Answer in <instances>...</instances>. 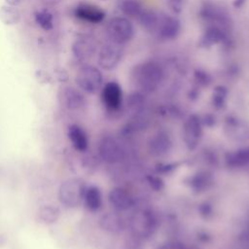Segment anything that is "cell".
Listing matches in <instances>:
<instances>
[{"mask_svg":"<svg viewBox=\"0 0 249 249\" xmlns=\"http://www.w3.org/2000/svg\"><path fill=\"white\" fill-rule=\"evenodd\" d=\"M164 77L163 69L160 63L149 60L137 64L132 71L134 83L146 92L155 91Z\"/></svg>","mask_w":249,"mask_h":249,"instance_id":"obj_1","label":"cell"},{"mask_svg":"<svg viewBox=\"0 0 249 249\" xmlns=\"http://www.w3.org/2000/svg\"><path fill=\"white\" fill-rule=\"evenodd\" d=\"M131 234L141 240L154 236L158 229V219L150 209L135 211L128 222Z\"/></svg>","mask_w":249,"mask_h":249,"instance_id":"obj_2","label":"cell"},{"mask_svg":"<svg viewBox=\"0 0 249 249\" xmlns=\"http://www.w3.org/2000/svg\"><path fill=\"white\" fill-rule=\"evenodd\" d=\"M86 189L84 180L80 178L67 179L59 186L58 200L66 207H77L84 200Z\"/></svg>","mask_w":249,"mask_h":249,"instance_id":"obj_3","label":"cell"},{"mask_svg":"<svg viewBox=\"0 0 249 249\" xmlns=\"http://www.w3.org/2000/svg\"><path fill=\"white\" fill-rule=\"evenodd\" d=\"M198 15L209 25L218 26L228 31L231 29L232 21L230 14L224 7L216 3L204 2L199 9Z\"/></svg>","mask_w":249,"mask_h":249,"instance_id":"obj_4","label":"cell"},{"mask_svg":"<svg viewBox=\"0 0 249 249\" xmlns=\"http://www.w3.org/2000/svg\"><path fill=\"white\" fill-rule=\"evenodd\" d=\"M106 33L112 43L122 45L132 39L134 28L127 18L116 17L108 21Z\"/></svg>","mask_w":249,"mask_h":249,"instance_id":"obj_5","label":"cell"},{"mask_svg":"<svg viewBox=\"0 0 249 249\" xmlns=\"http://www.w3.org/2000/svg\"><path fill=\"white\" fill-rule=\"evenodd\" d=\"M103 83V76L95 66L84 65L76 75V84L85 92L95 93L97 92Z\"/></svg>","mask_w":249,"mask_h":249,"instance_id":"obj_6","label":"cell"},{"mask_svg":"<svg viewBox=\"0 0 249 249\" xmlns=\"http://www.w3.org/2000/svg\"><path fill=\"white\" fill-rule=\"evenodd\" d=\"M98 154L102 160L110 164L120 162L124 157V151L121 143L112 136H104L100 140Z\"/></svg>","mask_w":249,"mask_h":249,"instance_id":"obj_7","label":"cell"},{"mask_svg":"<svg viewBox=\"0 0 249 249\" xmlns=\"http://www.w3.org/2000/svg\"><path fill=\"white\" fill-rule=\"evenodd\" d=\"M230 32L221 27L208 25L206 29L203 31L198 45L201 48H211L214 45L221 44L225 47H231L232 40L230 36Z\"/></svg>","mask_w":249,"mask_h":249,"instance_id":"obj_8","label":"cell"},{"mask_svg":"<svg viewBox=\"0 0 249 249\" xmlns=\"http://www.w3.org/2000/svg\"><path fill=\"white\" fill-rule=\"evenodd\" d=\"M202 135V121L196 115H191L184 123L183 139L190 150H194L198 145Z\"/></svg>","mask_w":249,"mask_h":249,"instance_id":"obj_9","label":"cell"},{"mask_svg":"<svg viewBox=\"0 0 249 249\" xmlns=\"http://www.w3.org/2000/svg\"><path fill=\"white\" fill-rule=\"evenodd\" d=\"M123 55V51L120 45L115 43H108L101 47L98 53V64L105 70L115 68Z\"/></svg>","mask_w":249,"mask_h":249,"instance_id":"obj_10","label":"cell"},{"mask_svg":"<svg viewBox=\"0 0 249 249\" xmlns=\"http://www.w3.org/2000/svg\"><path fill=\"white\" fill-rule=\"evenodd\" d=\"M99 227L111 234H119L125 229V220L119 211L113 210L103 213L98 220Z\"/></svg>","mask_w":249,"mask_h":249,"instance_id":"obj_11","label":"cell"},{"mask_svg":"<svg viewBox=\"0 0 249 249\" xmlns=\"http://www.w3.org/2000/svg\"><path fill=\"white\" fill-rule=\"evenodd\" d=\"M180 29L181 24L176 18L167 15H160L158 27L155 33L158 38L161 40H172L178 36Z\"/></svg>","mask_w":249,"mask_h":249,"instance_id":"obj_12","label":"cell"},{"mask_svg":"<svg viewBox=\"0 0 249 249\" xmlns=\"http://www.w3.org/2000/svg\"><path fill=\"white\" fill-rule=\"evenodd\" d=\"M101 99L108 110H119L123 102V90L116 82H108L102 88Z\"/></svg>","mask_w":249,"mask_h":249,"instance_id":"obj_13","label":"cell"},{"mask_svg":"<svg viewBox=\"0 0 249 249\" xmlns=\"http://www.w3.org/2000/svg\"><path fill=\"white\" fill-rule=\"evenodd\" d=\"M59 103L68 110L81 109L85 103V96L81 91L72 87H62L58 91Z\"/></svg>","mask_w":249,"mask_h":249,"instance_id":"obj_14","label":"cell"},{"mask_svg":"<svg viewBox=\"0 0 249 249\" xmlns=\"http://www.w3.org/2000/svg\"><path fill=\"white\" fill-rule=\"evenodd\" d=\"M108 201L114 210L122 212L128 210L134 203L132 196L124 188H113L108 195Z\"/></svg>","mask_w":249,"mask_h":249,"instance_id":"obj_15","label":"cell"},{"mask_svg":"<svg viewBox=\"0 0 249 249\" xmlns=\"http://www.w3.org/2000/svg\"><path fill=\"white\" fill-rule=\"evenodd\" d=\"M74 16L89 23H99L105 18V12L91 4H80L74 9Z\"/></svg>","mask_w":249,"mask_h":249,"instance_id":"obj_16","label":"cell"},{"mask_svg":"<svg viewBox=\"0 0 249 249\" xmlns=\"http://www.w3.org/2000/svg\"><path fill=\"white\" fill-rule=\"evenodd\" d=\"M172 147V141L168 133L159 131L154 134L149 141V150L152 155L156 157H162L166 155Z\"/></svg>","mask_w":249,"mask_h":249,"instance_id":"obj_17","label":"cell"},{"mask_svg":"<svg viewBox=\"0 0 249 249\" xmlns=\"http://www.w3.org/2000/svg\"><path fill=\"white\" fill-rule=\"evenodd\" d=\"M226 130L231 138L238 141H246L249 139V128L246 124L235 118L229 117L226 121Z\"/></svg>","mask_w":249,"mask_h":249,"instance_id":"obj_18","label":"cell"},{"mask_svg":"<svg viewBox=\"0 0 249 249\" xmlns=\"http://www.w3.org/2000/svg\"><path fill=\"white\" fill-rule=\"evenodd\" d=\"M68 138L75 150L79 152L87 151L89 146V139L81 126L77 124H71L68 127Z\"/></svg>","mask_w":249,"mask_h":249,"instance_id":"obj_19","label":"cell"},{"mask_svg":"<svg viewBox=\"0 0 249 249\" xmlns=\"http://www.w3.org/2000/svg\"><path fill=\"white\" fill-rule=\"evenodd\" d=\"M226 162L232 168H240L249 165V146L229 152L226 156Z\"/></svg>","mask_w":249,"mask_h":249,"instance_id":"obj_20","label":"cell"},{"mask_svg":"<svg viewBox=\"0 0 249 249\" xmlns=\"http://www.w3.org/2000/svg\"><path fill=\"white\" fill-rule=\"evenodd\" d=\"M72 51L77 59L87 60L94 53L95 45L88 39H79L73 44Z\"/></svg>","mask_w":249,"mask_h":249,"instance_id":"obj_21","label":"cell"},{"mask_svg":"<svg viewBox=\"0 0 249 249\" xmlns=\"http://www.w3.org/2000/svg\"><path fill=\"white\" fill-rule=\"evenodd\" d=\"M86 207L90 211H97L102 205V195L100 190L95 186H90L86 189L84 200Z\"/></svg>","mask_w":249,"mask_h":249,"instance_id":"obj_22","label":"cell"},{"mask_svg":"<svg viewBox=\"0 0 249 249\" xmlns=\"http://www.w3.org/2000/svg\"><path fill=\"white\" fill-rule=\"evenodd\" d=\"M118 6L124 15L131 18H138L144 10L138 0H119Z\"/></svg>","mask_w":249,"mask_h":249,"instance_id":"obj_23","label":"cell"},{"mask_svg":"<svg viewBox=\"0 0 249 249\" xmlns=\"http://www.w3.org/2000/svg\"><path fill=\"white\" fill-rule=\"evenodd\" d=\"M138 19H139L141 25L146 30H148L149 32L155 33L156 29L158 27L160 15L151 10H143V12L138 17Z\"/></svg>","mask_w":249,"mask_h":249,"instance_id":"obj_24","label":"cell"},{"mask_svg":"<svg viewBox=\"0 0 249 249\" xmlns=\"http://www.w3.org/2000/svg\"><path fill=\"white\" fill-rule=\"evenodd\" d=\"M38 216L45 224H53L58 220L59 210L53 205H43L38 211Z\"/></svg>","mask_w":249,"mask_h":249,"instance_id":"obj_25","label":"cell"},{"mask_svg":"<svg viewBox=\"0 0 249 249\" xmlns=\"http://www.w3.org/2000/svg\"><path fill=\"white\" fill-rule=\"evenodd\" d=\"M145 107V96L141 92H132L127 97V108L134 114L138 115Z\"/></svg>","mask_w":249,"mask_h":249,"instance_id":"obj_26","label":"cell"},{"mask_svg":"<svg viewBox=\"0 0 249 249\" xmlns=\"http://www.w3.org/2000/svg\"><path fill=\"white\" fill-rule=\"evenodd\" d=\"M0 18L6 24H15L19 19V14L13 6H3L0 9Z\"/></svg>","mask_w":249,"mask_h":249,"instance_id":"obj_27","label":"cell"},{"mask_svg":"<svg viewBox=\"0 0 249 249\" xmlns=\"http://www.w3.org/2000/svg\"><path fill=\"white\" fill-rule=\"evenodd\" d=\"M228 95V89L223 86H218L214 89L212 95V103L217 109H221L225 106Z\"/></svg>","mask_w":249,"mask_h":249,"instance_id":"obj_28","label":"cell"},{"mask_svg":"<svg viewBox=\"0 0 249 249\" xmlns=\"http://www.w3.org/2000/svg\"><path fill=\"white\" fill-rule=\"evenodd\" d=\"M36 22L44 29L50 30L53 26V16L48 11H40L35 16Z\"/></svg>","mask_w":249,"mask_h":249,"instance_id":"obj_29","label":"cell"},{"mask_svg":"<svg viewBox=\"0 0 249 249\" xmlns=\"http://www.w3.org/2000/svg\"><path fill=\"white\" fill-rule=\"evenodd\" d=\"M194 78H195V81L196 82V84H198L202 87L208 86L211 82L210 75L202 69H196L194 72Z\"/></svg>","mask_w":249,"mask_h":249,"instance_id":"obj_30","label":"cell"},{"mask_svg":"<svg viewBox=\"0 0 249 249\" xmlns=\"http://www.w3.org/2000/svg\"><path fill=\"white\" fill-rule=\"evenodd\" d=\"M209 182H210V180H209V177H208V175H207L206 173H203V174L198 173L197 175H196V176L193 177V179H192V184H191V185H192L194 188L200 190V189H202V188L207 187V185L209 184Z\"/></svg>","mask_w":249,"mask_h":249,"instance_id":"obj_31","label":"cell"},{"mask_svg":"<svg viewBox=\"0 0 249 249\" xmlns=\"http://www.w3.org/2000/svg\"><path fill=\"white\" fill-rule=\"evenodd\" d=\"M122 249H144V247L142 240L132 235L124 242Z\"/></svg>","mask_w":249,"mask_h":249,"instance_id":"obj_32","label":"cell"},{"mask_svg":"<svg viewBox=\"0 0 249 249\" xmlns=\"http://www.w3.org/2000/svg\"><path fill=\"white\" fill-rule=\"evenodd\" d=\"M158 249H188V248L182 242L172 240V241H166L160 244V246H159Z\"/></svg>","mask_w":249,"mask_h":249,"instance_id":"obj_33","label":"cell"},{"mask_svg":"<svg viewBox=\"0 0 249 249\" xmlns=\"http://www.w3.org/2000/svg\"><path fill=\"white\" fill-rule=\"evenodd\" d=\"M168 5L175 14H179L183 11L184 0H168Z\"/></svg>","mask_w":249,"mask_h":249,"instance_id":"obj_34","label":"cell"},{"mask_svg":"<svg viewBox=\"0 0 249 249\" xmlns=\"http://www.w3.org/2000/svg\"><path fill=\"white\" fill-rule=\"evenodd\" d=\"M241 242L245 249H249V222L241 234Z\"/></svg>","mask_w":249,"mask_h":249,"instance_id":"obj_35","label":"cell"},{"mask_svg":"<svg viewBox=\"0 0 249 249\" xmlns=\"http://www.w3.org/2000/svg\"><path fill=\"white\" fill-rule=\"evenodd\" d=\"M6 2L10 5V6H17L19 3L22 2V0H6Z\"/></svg>","mask_w":249,"mask_h":249,"instance_id":"obj_36","label":"cell"},{"mask_svg":"<svg viewBox=\"0 0 249 249\" xmlns=\"http://www.w3.org/2000/svg\"><path fill=\"white\" fill-rule=\"evenodd\" d=\"M245 1H246V0H234L233 6H234L235 8H240V7L245 3Z\"/></svg>","mask_w":249,"mask_h":249,"instance_id":"obj_37","label":"cell"},{"mask_svg":"<svg viewBox=\"0 0 249 249\" xmlns=\"http://www.w3.org/2000/svg\"><path fill=\"white\" fill-rule=\"evenodd\" d=\"M102 1H108V0H102Z\"/></svg>","mask_w":249,"mask_h":249,"instance_id":"obj_38","label":"cell"}]
</instances>
